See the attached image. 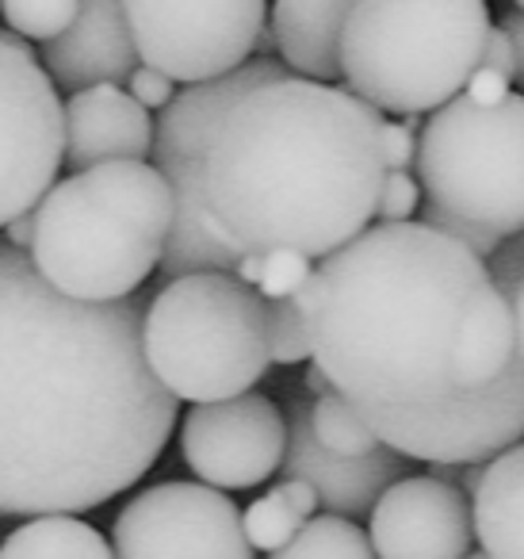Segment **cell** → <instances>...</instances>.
<instances>
[{
    "mask_svg": "<svg viewBox=\"0 0 524 559\" xmlns=\"http://www.w3.org/2000/svg\"><path fill=\"white\" fill-rule=\"evenodd\" d=\"M509 304H513V326H516V353L524 357V284L509 296Z\"/></svg>",
    "mask_w": 524,
    "mask_h": 559,
    "instance_id": "cell-38",
    "label": "cell"
},
{
    "mask_svg": "<svg viewBox=\"0 0 524 559\" xmlns=\"http://www.w3.org/2000/svg\"><path fill=\"white\" fill-rule=\"evenodd\" d=\"M414 177L421 203L509 238L524 230V96L493 108L452 96L417 131Z\"/></svg>",
    "mask_w": 524,
    "mask_h": 559,
    "instance_id": "cell-7",
    "label": "cell"
},
{
    "mask_svg": "<svg viewBox=\"0 0 524 559\" xmlns=\"http://www.w3.org/2000/svg\"><path fill=\"white\" fill-rule=\"evenodd\" d=\"M314 280L310 360L356 411L463 395L448 357L471 296L490 284L483 257L406 218L360 230L322 257Z\"/></svg>",
    "mask_w": 524,
    "mask_h": 559,
    "instance_id": "cell-3",
    "label": "cell"
},
{
    "mask_svg": "<svg viewBox=\"0 0 524 559\" xmlns=\"http://www.w3.org/2000/svg\"><path fill=\"white\" fill-rule=\"evenodd\" d=\"M356 0H276L269 16L272 50L287 73L322 85L341 81V32Z\"/></svg>",
    "mask_w": 524,
    "mask_h": 559,
    "instance_id": "cell-18",
    "label": "cell"
},
{
    "mask_svg": "<svg viewBox=\"0 0 524 559\" xmlns=\"http://www.w3.org/2000/svg\"><path fill=\"white\" fill-rule=\"evenodd\" d=\"M417 116H402V119H383V131H379V142H383V165L386 173H414V157H417Z\"/></svg>",
    "mask_w": 524,
    "mask_h": 559,
    "instance_id": "cell-29",
    "label": "cell"
},
{
    "mask_svg": "<svg viewBox=\"0 0 524 559\" xmlns=\"http://www.w3.org/2000/svg\"><path fill=\"white\" fill-rule=\"evenodd\" d=\"M32 264L81 304H116L150 280L172 223V192L150 162H100L35 203Z\"/></svg>",
    "mask_w": 524,
    "mask_h": 559,
    "instance_id": "cell-4",
    "label": "cell"
},
{
    "mask_svg": "<svg viewBox=\"0 0 524 559\" xmlns=\"http://www.w3.org/2000/svg\"><path fill=\"white\" fill-rule=\"evenodd\" d=\"M234 276L257 292V280H261V253H241V261L234 264Z\"/></svg>",
    "mask_w": 524,
    "mask_h": 559,
    "instance_id": "cell-36",
    "label": "cell"
},
{
    "mask_svg": "<svg viewBox=\"0 0 524 559\" xmlns=\"http://www.w3.org/2000/svg\"><path fill=\"white\" fill-rule=\"evenodd\" d=\"M142 357L177 403H215L269 376V299L234 272L172 276L142 314Z\"/></svg>",
    "mask_w": 524,
    "mask_h": 559,
    "instance_id": "cell-6",
    "label": "cell"
},
{
    "mask_svg": "<svg viewBox=\"0 0 524 559\" xmlns=\"http://www.w3.org/2000/svg\"><path fill=\"white\" fill-rule=\"evenodd\" d=\"M116 559H253L241 510L207 483H157L119 510Z\"/></svg>",
    "mask_w": 524,
    "mask_h": 559,
    "instance_id": "cell-12",
    "label": "cell"
},
{
    "mask_svg": "<svg viewBox=\"0 0 524 559\" xmlns=\"http://www.w3.org/2000/svg\"><path fill=\"white\" fill-rule=\"evenodd\" d=\"M314 272L310 257L291 253V249H272V253H261V280H257V296L261 299H287L299 292L302 280Z\"/></svg>",
    "mask_w": 524,
    "mask_h": 559,
    "instance_id": "cell-27",
    "label": "cell"
},
{
    "mask_svg": "<svg viewBox=\"0 0 524 559\" xmlns=\"http://www.w3.org/2000/svg\"><path fill=\"white\" fill-rule=\"evenodd\" d=\"M134 50L180 85H203L253 58L269 0H123Z\"/></svg>",
    "mask_w": 524,
    "mask_h": 559,
    "instance_id": "cell-9",
    "label": "cell"
},
{
    "mask_svg": "<svg viewBox=\"0 0 524 559\" xmlns=\"http://www.w3.org/2000/svg\"><path fill=\"white\" fill-rule=\"evenodd\" d=\"M368 518L376 559H463L475 544L467 495L437 475H402Z\"/></svg>",
    "mask_w": 524,
    "mask_h": 559,
    "instance_id": "cell-14",
    "label": "cell"
},
{
    "mask_svg": "<svg viewBox=\"0 0 524 559\" xmlns=\"http://www.w3.org/2000/svg\"><path fill=\"white\" fill-rule=\"evenodd\" d=\"M139 66L123 0H78V16L58 39L43 43V70L58 88L123 85Z\"/></svg>",
    "mask_w": 524,
    "mask_h": 559,
    "instance_id": "cell-17",
    "label": "cell"
},
{
    "mask_svg": "<svg viewBox=\"0 0 524 559\" xmlns=\"http://www.w3.org/2000/svg\"><path fill=\"white\" fill-rule=\"evenodd\" d=\"M417 207H421V185L414 173H386L376 200L379 223H406L417 215Z\"/></svg>",
    "mask_w": 524,
    "mask_h": 559,
    "instance_id": "cell-28",
    "label": "cell"
},
{
    "mask_svg": "<svg viewBox=\"0 0 524 559\" xmlns=\"http://www.w3.org/2000/svg\"><path fill=\"white\" fill-rule=\"evenodd\" d=\"M269 559H376V551L356 521L322 513L310 518L284 548L269 551Z\"/></svg>",
    "mask_w": 524,
    "mask_h": 559,
    "instance_id": "cell-23",
    "label": "cell"
},
{
    "mask_svg": "<svg viewBox=\"0 0 524 559\" xmlns=\"http://www.w3.org/2000/svg\"><path fill=\"white\" fill-rule=\"evenodd\" d=\"M127 85H131V88H127V93H131L134 100H139L146 111H162L165 104H169L172 96H177V88H172V85H177V81H169L162 70H154V66H142V62L131 70V78H127Z\"/></svg>",
    "mask_w": 524,
    "mask_h": 559,
    "instance_id": "cell-31",
    "label": "cell"
},
{
    "mask_svg": "<svg viewBox=\"0 0 524 559\" xmlns=\"http://www.w3.org/2000/svg\"><path fill=\"white\" fill-rule=\"evenodd\" d=\"M287 78L284 62L272 58H249L234 73L203 85H184L162 108V119L154 123V169L165 177L172 192V223L162 249L165 276H184V272H234L241 261V249L215 226L203 200V157H207L211 134L218 119L226 116L234 100L264 81Z\"/></svg>",
    "mask_w": 524,
    "mask_h": 559,
    "instance_id": "cell-8",
    "label": "cell"
},
{
    "mask_svg": "<svg viewBox=\"0 0 524 559\" xmlns=\"http://www.w3.org/2000/svg\"><path fill=\"white\" fill-rule=\"evenodd\" d=\"M478 66H486V70H493V73H501V78L513 81V43H509V35L501 32V27H490V32H486Z\"/></svg>",
    "mask_w": 524,
    "mask_h": 559,
    "instance_id": "cell-33",
    "label": "cell"
},
{
    "mask_svg": "<svg viewBox=\"0 0 524 559\" xmlns=\"http://www.w3.org/2000/svg\"><path fill=\"white\" fill-rule=\"evenodd\" d=\"M513 4H516V12H524V0H513Z\"/></svg>",
    "mask_w": 524,
    "mask_h": 559,
    "instance_id": "cell-40",
    "label": "cell"
},
{
    "mask_svg": "<svg viewBox=\"0 0 524 559\" xmlns=\"http://www.w3.org/2000/svg\"><path fill=\"white\" fill-rule=\"evenodd\" d=\"M490 32L486 0H356L341 78L386 116H429L463 93Z\"/></svg>",
    "mask_w": 524,
    "mask_h": 559,
    "instance_id": "cell-5",
    "label": "cell"
},
{
    "mask_svg": "<svg viewBox=\"0 0 524 559\" xmlns=\"http://www.w3.org/2000/svg\"><path fill=\"white\" fill-rule=\"evenodd\" d=\"M471 525L490 559H524V437L483 460L471 490Z\"/></svg>",
    "mask_w": 524,
    "mask_h": 559,
    "instance_id": "cell-20",
    "label": "cell"
},
{
    "mask_svg": "<svg viewBox=\"0 0 524 559\" xmlns=\"http://www.w3.org/2000/svg\"><path fill=\"white\" fill-rule=\"evenodd\" d=\"M302 391H307V395H314V399H318V395H325V391H333V388H330V380H325V372L314 365V360H310L307 372H302Z\"/></svg>",
    "mask_w": 524,
    "mask_h": 559,
    "instance_id": "cell-37",
    "label": "cell"
},
{
    "mask_svg": "<svg viewBox=\"0 0 524 559\" xmlns=\"http://www.w3.org/2000/svg\"><path fill=\"white\" fill-rule=\"evenodd\" d=\"M498 27L509 35V43H513V85L521 88V96H524V12H505Z\"/></svg>",
    "mask_w": 524,
    "mask_h": 559,
    "instance_id": "cell-34",
    "label": "cell"
},
{
    "mask_svg": "<svg viewBox=\"0 0 524 559\" xmlns=\"http://www.w3.org/2000/svg\"><path fill=\"white\" fill-rule=\"evenodd\" d=\"M383 111L341 85L276 78L226 108L203 157V200L241 253L330 257L376 218Z\"/></svg>",
    "mask_w": 524,
    "mask_h": 559,
    "instance_id": "cell-2",
    "label": "cell"
},
{
    "mask_svg": "<svg viewBox=\"0 0 524 559\" xmlns=\"http://www.w3.org/2000/svg\"><path fill=\"white\" fill-rule=\"evenodd\" d=\"M310 403H314V395L287 388V452L279 460V472H284V479L310 483L318 506H325L337 518H368L379 495L391 483H398L402 475H409L406 456H398L386 444H379L368 456L325 452L314 441V429H310Z\"/></svg>",
    "mask_w": 524,
    "mask_h": 559,
    "instance_id": "cell-15",
    "label": "cell"
},
{
    "mask_svg": "<svg viewBox=\"0 0 524 559\" xmlns=\"http://www.w3.org/2000/svg\"><path fill=\"white\" fill-rule=\"evenodd\" d=\"M62 169V100L27 39L0 32V230Z\"/></svg>",
    "mask_w": 524,
    "mask_h": 559,
    "instance_id": "cell-11",
    "label": "cell"
},
{
    "mask_svg": "<svg viewBox=\"0 0 524 559\" xmlns=\"http://www.w3.org/2000/svg\"><path fill=\"white\" fill-rule=\"evenodd\" d=\"M483 264H486V276H490L493 288L505 292V296H513V292L524 284V230L501 238L498 249H493Z\"/></svg>",
    "mask_w": 524,
    "mask_h": 559,
    "instance_id": "cell-30",
    "label": "cell"
},
{
    "mask_svg": "<svg viewBox=\"0 0 524 559\" xmlns=\"http://www.w3.org/2000/svg\"><path fill=\"white\" fill-rule=\"evenodd\" d=\"M310 429H314V441L337 456H368L379 449V437L371 433L364 414L337 391H325L310 403Z\"/></svg>",
    "mask_w": 524,
    "mask_h": 559,
    "instance_id": "cell-24",
    "label": "cell"
},
{
    "mask_svg": "<svg viewBox=\"0 0 524 559\" xmlns=\"http://www.w3.org/2000/svg\"><path fill=\"white\" fill-rule=\"evenodd\" d=\"M0 559H116V551L78 513H43L9 533Z\"/></svg>",
    "mask_w": 524,
    "mask_h": 559,
    "instance_id": "cell-21",
    "label": "cell"
},
{
    "mask_svg": "<svg viewBox=\"0 0 524 559\" xmlns=\"http://www.w3.org/2000/svg\"><path fill=\"white\" fill-rule=\"evenodd\" d=\"M0 16L20 39L50 43L73 24L78 0H0Z\"/></svg>",
    "mask_w": 524,
    "mask_h": 559,
    "instance_id": "cell-25",
    "label": "cell"
},
{
    "mask_svg": "<svg viewBox=\"0 0 524 559\" xmlns=\"http://www.w3.org/2000/svg\"><path fill=\"white\" fill-rule=\"evenodd\" d=\"M379 444L421 464H478L524 437V357L493 383L432 406L364 411Z\"/></svg>",
    "mask_w": 524,
    "mask_h": 559,
    "instance_id": "cell-10",
    "label": "cell"
},
{
    "mask_svg": "<svg viewBox=\"0 0 524 559\" xmlns=\"http://www.w3.org/2000/svg\"><path fill=\"white\" fill-rule=\"evenodd\" d=\"M269 357L284 368L310 360V319L291 296L269 304Z\"/></svg>",
    "mask_w": 524,
    "mask_h": 559,
    "instance_id": "cell-26",
    "label": "cell"
},
{
    "mask_svg": "<svg viewBox=\"0 0 524 559\" xmlns=\"http://www.w3.org/2000/svg\"><path fill=\"white\" fill-rule=\"evenodd\" d=\"M287 418L261 391L195 403L180 426V456L215 490H249L279 472Z\"/></svg>",
    "mask_w": 524,
    "mask_h": 559,
    "instance_id": "cell-13",
    "label": "cell"
},
{
    "mask_svg": "<svg viewBox=\"0 0 524 559\" xmlns=\"http://www.w3.org/2000/svg\"><path fill=\"white\" fill-rule=\"evenodd\" d=\"M516 360V326H513V304L505 292L493 284L478 288L471 296L467 311H463L460 326H455L452 342V383L460 391H478L493 383L509 365Z\"/></svg>",
    "mask_w": 524,
    "mask_h": 559,
    "instance_id": "cell-19",
    "label": "cell"
},
{
    "mask_svg": "<svg viewBox=\"0 0 524 559\" xmlns=\"http://www.w3.org/2000/svg\"><path fill=\"white\" fill-rule=\"evenodd\" d=\"M32 230H35V215H32V211L9 218V223H4V234H9V241H4V246L24 249V253H27V249H32Z\"/></svg>",
    "mask_w": 524,
    "mask_h": 559,
    "instance_id": "cell-35",
    "label": "cell"
},
{
    "mask_svg": "<svg viewBox=\"0 0 524 559\" xmlns=\"http://www.w3.org/2000/svg\"><path fill=\"white\" fill-rule=\"evenodd\" d=\"M463 559H490V556H486V551L478 548V551H467V556H463Z\"/></svg>",
    "mask_w": 524,
    "mask_h": 559,
    "instance_id": "cell-39",
    "label": "cell"
},
{
    "mask_svg": "<svg viewBox=\"0 0 524 559\" xmlns=\"http://www.w3.org/2000/svg\"><path fill=\"white\" fill-rule=\"evenodd\" d=\"M146 299L81 304L0 246V518L85 513L169 444L177 399L142 357Z\"/></svg>",
    "mask_w": 524,
    "mask_h": 559,
    "instance_id": "cell-1",
    "label": "cell"
},
{
    "mask_svg": "<svg viewBox=\"0 0 524 559\" xmlns=\"http://www.w3.org/2000/svg\"><path fill=\"white\" fill-rule=\"evenodd\" d=\"M154 146L150 111L119 85L78 88L62 104V162L93 169L100 162H146Z\"/></svg>",
    "mask_w": 524,
    "mask_h": 559,
    "instance_id": "cell-16",
    "label": "cell"
},
{
    "mask_svg": "<svg viewBox=\"0 0 524 559\" xmlns=\"http://www.w3.org/2000/svg\"><path fill=\"white\" fill-rule=\"evenodd\" d=\"M314 510H318L314 487L302 479H284L241 513V533H246L249 548L276 551L314 518Z\"/></svg>",
    "mask_w": 524,
    "mask_h": 559,
    "instance_id": "cell-22",
    "label": "cell"
},
{
    "mask_svg": "<svg viewBox=\"0 0 524 559\" xmlns=\"http://www.w3.org/2000/svg\"><path fill=\"white\" fill-rule=\"evenodd\" d=\"M509 93H513V81L486 70V66H475L467 85H463V96H467L471 104H478V108H493V104H501Z\"/></svg>",
    "mask_w": 524,
    "mask_h": 559,
    "instance_id": "cell-32",
    "label": "cell"
}]
</instances>
